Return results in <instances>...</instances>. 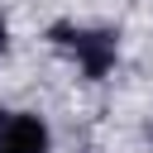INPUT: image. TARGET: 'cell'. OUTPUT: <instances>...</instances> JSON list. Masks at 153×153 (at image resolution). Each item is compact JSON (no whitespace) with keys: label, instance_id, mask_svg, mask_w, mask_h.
Instances as JSON below:
<instances>
[{"label":"cell","instance_id":"obj_1","mask_svg":"<svg viewBox=\"0 0 153 153\" xmlns=\"http://www.w3.org/2000/svg\"><path fill=\"white\" fill-rule=\"evenodd\" d=\"M53 38L81 62L86 76H105L110 62H115V33H105V29H67V24H57Z\"/></svg>","mask_w":153,"mask_h":153},{"label":"cell","instance_id":"obj_2","mask_svg":"<svg viewBox=\"0 0 153 153\" xmlns=\"http://www.w3.org/2000/svg\"><path fill=\"white\" fill-rule=\"evenodd\" d=\"M0 153H48V129L33 115L0 110Z\"/></svg>","mask_w":153,"mask_h":153},{"label":"cell","instance_id":"obj_3","mask_svg":"<svg viewBox=\"0 0 153 153\" xmlns=\"http://www.w3.org/2000/svg\"><path fill=\"white\" fill-rule=\"evenodd\" d=\"M0 53H5V19H0Z\"/></svg>","mask_w":153,"mask_h":153}]
</instances>
